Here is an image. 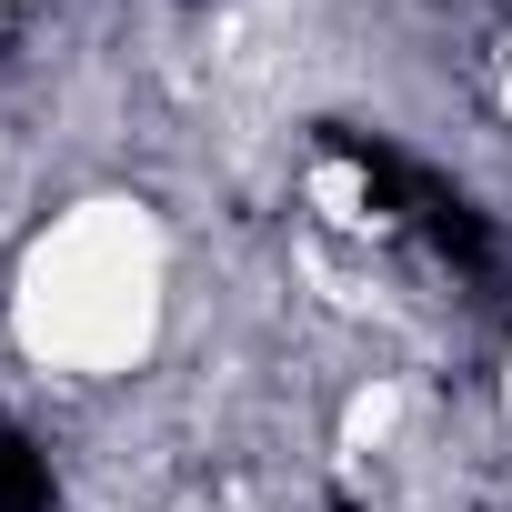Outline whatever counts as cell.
<instances>
[{
  "mask_svg": "<svg viewBox=\"0 0 512 512\" xmlns=\"http://www.w3.org/2000/svg\"><path fill=\"white\" fill-rule=\"evenodd\" d=\"M312 211L342 221V231H362V221H372V181H362V161H312Z\"/></svg>",
  "mask_w": 512,
  "mask_h": 512,
  "instance_id": "obj_3",
  "label": "cell"
},
{
  "mask_svg": "<svg viewBox=\"0 0 512 512\" xmlns=\"http://www.w3.org/2000/svg\"><path fill=\"white\" fill-rule=\"evenodd\" d=\"M392 432H402V382H362L352 412H342V452L362 462V452H382Z\"/></svg>",
  "mask_w": 512,
  "mask_h": 512,
  "instance_id": "obj_2",
  "label": "cell"
},
{
  "mask_svg": "<svg viewBox=\"0 0 512 512\" xmlns=\"http://www.w3.org/2000/svg\"><path fill=\"white\" fill-rule=\"evenodd\" d=\"M161 312H171V241L121 191L71 201L21 251V282H11V342L31 352V372H61V382L141 372L161 342Z\"/></svg>",
  "mask_w": 512,
  "mask_h": 512,
  "instance_id": "obj_1",
  "label": "cell"
},
{
  "mask_svg": "<svg viewBox=\"0 0 512 512\" xmlns=\"http://www.w3.org/2000/svg\"><path fill=\"white\" fill-rule=\"evenodd\" d=\"M492 101H502V121H512V51H502V71H492Z\"/></svg>",
  "mask_w": 512,
  "mask_h": 512,
  "instance_id": "obj_4",
  "label": "cell"
},
{
  "mask_svg": "<svg viewBox=\"0 0 512 512\" xmlns=\"http://www.w3.org/2000/svg\"><path fill=\"white\" fill-rule=\"evenodd\" d=\"M502 402H512V372H502Z\"/></svg>",
  "mask_w": 512,
  "mask_h": 512,
  "instance_id": "obj_5",
  "label": "cell"
}]
</instances>
